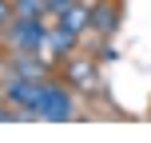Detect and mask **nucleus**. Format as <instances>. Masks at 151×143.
<instances>
[{"mask_svg": "<svg viewBox=\"0 0 151 143\" xmlns=\"http://www.w3.org/2000/svg\"><path fill=\"white\" fill-rule=\"evenodd\" d=\"M32 115H36V119H76V99H72V91L64 88V83L44 80V88H40V99H36V107H32Z\"/></svg>", "mask_w": 151, "mask_h": 143, "instance_id": "1", "label": "nucleus"}, {"mask_svg": "<svg viewBox=\"0 0 151 143\" xmlns=\"http://www.w3.org/2000/svg\"><path fill=\"white\" fill-rule=\"evenodd\" d=\"M0 40H4L12 52H40V44H44V24L40 20H24V16H12V20L0 28Z\"/></svg>", "mask_w": 151, "mask_h": 143, "instance_id": "2", "label": "nucleus"}, {"mask_svg": "<svg viewBox=\"0 0 151 143\" xmlns=\"http://www.w3.org/2000/svg\"><path fill=\"white\" fill-rule=\"evenodd\" d=\"M64 80H68L72 88H80L83 96H96V91H104L99 64H96V60H88V56H68V64H64Z\"/></svg>", "mask_w": 151, "mask_h": 143, "instance_id": "3", "label": "nucleus"}, {"mask_svg": "<svg viewBox=\"0 0 151 143\" xmlns=\"http://www.w3.org/2000/svg\"><path fill=\"white\" fill-rule=\"evenodd\" d=\"M119 0H96L91 4V28L99 32V36H111L115 28H119Z\"/></svg>", "mask_w": 151, "mask_h": 143, "instance_id": "4", "label": "nucleus"}, {"mask_svg": "<svg viewBox=\"0 0 151 143\" xmlns=\"http://www.w3.org/2000/svg\"><path fill=\"white\" fill-rule=\"evenodd\" d=\"M40 88H44V80H24V75H12V83H8L4 96L12 99V103H24V107H28V115H32V107H36V99H40Z\"/></svg>", "mask_w": 151, "mask_h": 143, "instance_id": "5", "label": "nucleus"}, {"mask_svg": "<svg viewBox=\"0 0 151 143\" xmlns=\"http://www.w3.org/2000/svg\"><path fill=\"white\" fill-rule=\"evenodd\" d=\"M56 16H60V28L76 32V36L91 28V4H83V0H72V4H68V8H60Z\"/></svg>", "mask_w": 151, "mask_h": 143, "instance_id": "6", "label": "nucleus"}, {"mask_svg": "<svg viewBox=\"0 0 151 143\" xmlns=\"http://www.w3.org/2000/svg\"><path fill=\"white\" fill-rule=\"evenodd\" d=\"M48 44H52L56 60H68V56L76 52V32H68V28H56L52 36H48Z\"/></svg>", "mask_w": 151, "mask_h": 143, "instance_id": "7", "label": "nucleus"}, {"mask_svg": "<svg viewBox=\"0 0 151 143\" xmlns=\"http://www.w3.org/2000/svg\"><path fill=\"white\" fill-rule=\"evenodd\" d=\"M48 8V0H12V16H24V20H40Z\"/></svg>", "mask_w": 151, "mask_h": 143, "instance_id": "8", "label": "nucleus"}, {"mask_svg": "<svg viewBox=\"0 0 151 143\" xmlns=\"http://www.w3.org/2000/svg\"><path fill=\"white\" fill-rule=\"evenodd\" d=\"M12 20V0H0V28Z\"/></svg>", "mask_w": 151, "mask_h": 143, "instance_id": "9", "label": "nucleus"}, {"mask_svg": "<svg viewBox=\"0 0 151 143\" xmlns=\"http://www.w3.org/2000/svg\"><path fill=\"white\" fill-rule=\"evenodd\" d=\"M72 0H48V8H52V12H60V8H68Z\"/></svg>", "mask_w": 151, "mask_h": 143, "instance_id": "10", "label": "nucleus"}]
</instances>
